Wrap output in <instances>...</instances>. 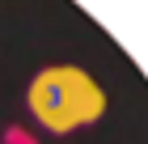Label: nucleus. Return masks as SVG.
I'll use <instances>...</instances> for the list:
<instances>
[{"label":"nucleus","instance_id":"1","mask_svg":"<svg viewBox=\"0 0 148 144\" xmlns=\"http://www.w3.org/2000/svg\"><path fill=\"white\" fill-rule=\"evenodd\" d=\"M30 114L47 132L68 136L85 123H97L106 114V89L76 64H51L30 81Z\"/></svg>","mask_w":148,"mask_h":144}]
</instances>
